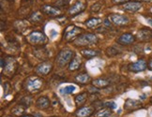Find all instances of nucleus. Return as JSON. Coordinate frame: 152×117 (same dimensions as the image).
<instances>
[{"label": "nucleus", "mask_w": 152, "mask_h": 117, "mask_svg": "<svg viewBox=\"0 0 152 117\" xmlns=\"http://www.w3.org/2000/svg\"><path fill=\"white\" fill-rule=\"evenodd\" d=\"M99 41V39L96 34L93 33H85L73 40V44L77 47H86L93 44H96Z\"/></svg>", "instance_id": "f257e3e1"}, {"label": "nucleus", "mask_w": 152, "mask_h": 117, "mask_svg": "<svg viewBox=\"0 0 152 117\" xmlns=\"http://www.w3.org/2000/svg\"><path fill=\"white\" fill-rule=\"evenodd\" d=\"M74 57V52L71 49H62L56 56V62L60 68H63L67 65H69L72 58Z\"/></svg>", "instance_id": "f03ea898"}, {"label": "nucleus", "mask_w": 152, "mask_h": 117, "mask_svg": "<svg viewBox=\"0 0 152 117\" xmlns=\"http://www.w3.org/2000/svg\"><path fill=\"white\" fill-rule=\"evenodd\" d=\"M47 37L46 35L39 30H35L32 31L30 34L27 36V41L28 43H30L35 46H42L46 42H47Z\"/></svg>", "instance_id": "7ed1b4c3"}, {"label": "nucleus", "mask_w": 152, "mask_h": 117, "mask_svg": "<svg viewBox=\"0 0 152 117\" xmlns=\"http://www.w3.org/2000/svg\"><path fill=\"white\" fill-rule=\"evenodd\" d=\"M83 31V29L78 27V26H75V25H69L66 30L64 31V39L67 41H72V40H75L79 36H80V33Z\"/></svg>", "instance_id": "20e7f679"}, {"label": "nucleus", "mask_w": 152, "mask_h": 117, "mask_svg": "<svg viewBox=\"0 0 152 117\" xmlns=\"http://www.w3.org/2000/svg\"><path fill=\"white\" fill-rule=\"evenodd\" d=\"M42 87V80L38 77L28 79L26 81V89L31 93L38 92Z\"/></svg>", "instance_id": "39448f33"}, {"label": "nucleus", "mask_w": 152, "mask_h": 117, "mask_svg": "<svg viewBox=\"0 0 152 117\" xmlns=\"http://www.w3.org/2000/svg\"><path fill=\"white\" fill-rule=\"evenodd\" d=\"M148 67V63L145 59H138L135 62L129 64L128 70L131 72H133V73H138V72H141V71L145 70Z\"/></svg>", "instance_id": "423d86ee"}, {"label": "nucleus", "mask_w": 152, "mask_h": 117, "mask_svg": "<svg viewBox=\"0 0 152 117\" xmlns=\"http://www.w3.org/2000/svg\"><path fill=\"white\" fill-rule=\"evenodd\" d=\"M109 21L114 23L115 25L118 26H124L127 25L129 23H130V19L129 17L122 15V14H118V13H112L109 15Z\"/></svg>", "instance_id": "0eeeda50"}, {"label": "nucleus", "mask_w": 152, "mask_h": 117, "mask_svg": "<svg viewBox=\"0 0 152 117\" xmlns=\"http://www.w3.org/2000/svg\"><path fill=\"white\" fill-rule=\"evenodd\" d=\"M136 37L132 33H124L116 39V43L122 46H129L135 42Z\"/></svg>", "instance_id": "6e6552de"}, {"label": "nucleus", "mask_w": 152, "mask_h": 117, "mask_svg": "<svg viewBox=\"0 0 152 117\" xmlns=\"http://www.w3.org/2000/svg\"><path fill=\"white\" fill-rule=\"evenodd\" d=\"M136 39L141 42H148L152 40V29L148 27H143L137 32Z\"/></svg>", "instance_id": "1a4fd4ad"}, {"label": "nucleus", "mask_w": 152, "mask_h": 117, "mask_svg": "<svg viewBox=\"0 0 152 117\" xmlns=\"http://www.w3.org/2000/svg\"><path fill=\"white\" fill-rule=\"evenodd\" d=\"M53 64L48 61H43L42 63H40L39 65H38L35 68V72L39 76H46L48 75L53 69Z\"/></svg>", "instance_id": "9d476101"}, {"label": "nucleus", "mask_w": 152, "mask_h": 117, "mask_svg": "<svg viewBox=\"0 0 152 117\" xmlns=\"http://www.w3.org/2000/svg\"><path fill=\"white\" fill-rule=\"evenodd\" d=\"M122 9L130 13H135L142 9V3L139 1H129L122 5Z\"/></svg>", "instance_id": "9b49d317"}, {"label": "nucleus", "mask_w": 152, "mask_h": 117, "mask_svg": "<svg viewBox=\"0 0 152 117\" xmlns=\"http://www.w3.org/2000/svg\"><path fill=\"white\" fill-rule=\"evenodd\" d=\"M85 9H86V4L83 1H81V0H78V1H76L72 7L69 9L68 13L69 16L74 17L76 15L82 13Z\"/></svg>", "instance_id": "f8f14e48"}, {"label": "nucleus", "mask_w": 152, "mask_h": 117, "mask_svg": "<svg viewBox=\"0 0 152 117\" xmlns=\"http://www.w3.org/2000/svg\"><path fill=\"white\" fill-rule=\"evenodd\" d=\"M42 11L44 14L51 16V17H56L61 14V10L57 7H56V6H52V5H48V4L42 6Z\"/></svg>", "instance_id": "ddd939ff"}, {"label": "nucleus", "mask_w": 152, "mask_h": 117, "mask_svg": "<svg viewBox=\"0 0 152 117\" xmlns=\"http://www.w3.org/2000/svg\"><path fill=\"white\" fill-rule=\"evenodd\" d=\"M141 107H142V102L135 100V99H131V98L127 99L124 104V108L129 110H134L140 109Z\"/></svg>", "instance_id": "4468645a"}, {"label": "nucleus", "mask_w": 152, "mask_h": 117, "mask_svg": "<svg viewBox=\"0 0 152 117\" xmlns=\"http://www.w3.org/2000/svg\"><path fill=\"white\" fill-rule=\"evenodd\" d=\"M111 84V81L106 78H98L92 81V85L96 88H106Z\"/></svg>", "instance_id": "2eb2a0df"}, {"label": "nucleus", "mask_w": 152, "mask_h": 117, "mask_svg": "<svg viewBox=\"0 0 152 117\" xmlns=\"http://www.w3.org/2000/svg\"><path fill=\"white\" fill-rule=\"evenodd\" d=\"M50 105H51L50 99L47 97H45V96L39 97L36 100V106H37V108H39L40 110L48 109L50 107Z\"/></svg>", "instance_id": "dca6fc26"}, {"label": "nucleus", "mask_w": 152, "mask_h": 117, "mask_svg": "<svg viewBox=\"0 0 152 117\" xmlns=\"http://www.w3.org/2000/svg\"><path fill=\"white\" fill-rule=\"evenodd\" d=\"M81 55L83 57L85 58H87V59H91L93 57H96V56H99L101 55V52L98 51V50H94V49H83L81 50Z\"/></svg>", "instance_id": "f3484780"}, {"label": "nucleus", "mask_w": 152, "mask_h": 117, "mask_svg": "<svg viewBox=\"0 0 152 117\" xmlns=\"http://www.w3.org/2000/svg\"><path fill=\"white\" fill-rule=\"evenodd\" d=\"M93 112H94V109L90 106L82 107V108H79L77 112H76V116L77 117H89L93 114Z\"/></svg>", "instance_id": "a211bd4d"}, {"label": "nucleus", "mask_w": 152, "mask_h": 117, "mask_svg": "<svg viewBox=\"0 0 152 117\" xmlns=\"http://www.w3.org/2000/svg\"><path fill=\"white\" fill-rule=\"evenodd\" d=\"M102 20L101 18H96V17H92V18L87 19L85 22V25L87 28L92 29V28H96L97 26L102 25Z\"/></svg>", "instance_id": "6ab92c4d"}, {"label": "nucleus", "mask_w": 152, "mask_h": 117, "mask_svg": "<svg viewBox=\"0 0 152 117\" xmlns=\"http://www.w3.org/2000/svg\"><path fill=\"white\" fill-rule=\"evenodd\" d=\"M81 58L78 56V55H75L72 60L71 61V63L69 64V70H71V71H75V70H78L80 68H81Z\"/></svg>", "instance_id": "aec40b11"}, {"label": "nucleus", "mask_w": 152, "mask_h": 117, "mask_svg": "<svg viewBox=\"0 0 152 117\" xmlns=\"http://www.w3.org/2000/svg\"><path fill=\"white\" fill-rule=\"evenodd\" d=\"M75 81L80 84H86L91 81V77L87 73L82 72L75 76Z\"/></svg>", "instance_id": "412c9836"}, {"label": "nucleus", "mask_w": 152, "mask_h": 117, "mask_svg": "<svg viewBox=\"0 0 152 117\" xmlns=\"http://www.w3.org/2000/svg\"><path fill=\"white\" fill-rule=\"evenodd\" d=\"M34 54H35V55L37 56V58H39V59H47L48 58V55H49V52H48V51L46 50V49H44V48H42V46H40V48H39V49H36L34 51Z\"/></svg>", "instance_id": "4be33fe9"}, {"label": "nucleus", "mask_w": 152, "mask_h": 117, "mask_svg": "<svg viewBox=\"0 0 152 117\" xmlns=\"http://www.w3.org/2000/svg\"><path fill=\"white\" fill-rule=\"evenodd\" d=\"M86 99H87V94L86 93H81V94H79V95H77V96L75 97V99H74L76 106H77V107L83 106V105L86 103Z\"/></svg>", "instance_id": "5701e85b"}, {"label": "nucleus", "mask_w": 152, "mask_h": 117, "mask_svg": "<svg viewBox=\"0 0 152 117\" xmlns=\"http://www.w3.org/2000/svg\"><path fill=\"white\" fill-rule=\"evenodd\" d=\"M112 115V110L108 108L100 109L95 113V117H110Z\"/></svg>", "instance_id": "b1692460"}, {"label": "nucleus", "mask_w": 152, "mask_h": 117, "mask_svg": "<svg viewBox=\"0 0 152 117\" xmlns=\"http://www.w3.org/2000/svg\"><path fill=\"white\" fill-rule=\"evenodd\" d=\"M75 89H76V87L74 85H68V86H65V87H63V88H61L59 90V93L63 96L69 95V94H72L75 91Z\"/></svg>", "instance_id": "393cba45"}, {"label": "nucleus", "mask_w": 152, "mask_h": 117, "mask_svg": "<svg viewBox=\"0 0 152 117\" xmlns=\"http://www.w3.org/2000/svg\"><path fill=\"white\" fill-rule=\"evenodd\" d=\"M119 52H120L118 51V49H116L115 47L112 46V47H109V48H107V50H106V55L108 57H114L115 55H119Z\"/></svg>", "instance_id": "a878e982"}, {"label": "nucleus", "mask_w": 152, "mask_h": 117, "mask_svg": "<svg viewBox=\"0 0 152 117\" xmlns=\"http://www.w3.org/2000/svg\"><path fill=\"white\" fill-rule=\"evenodd\" d=\"M32 103V97H29V96H26L25 97H23L21 100L19 101V104L22 105V106H24L25 108H27L31 105Z\"/></svg>", "instance_id": "bb28decb"}, {"label": "nucleus", "mask_w": 152, "mask_h": 117, "mask_svg": "<svg viewBox=\"0 0 152 117\" xmlns=\"http://www.w3.org/2000/svg\"><path fill=\"white\" fill-rule=\"evenodd\" d=\"M26 108L24 107V106H22V105H20V104H18L17 106H15L12 110H11V113H12L14 115H21V114H23L25 113V110Z\"/></svg>", "instance_id": "cd10ccee"}, {"label": "nucleus", "mask_w": 152, "mask_h": 117, "mask_svg": "<svg viewBox=\"0 0 152 117\" xmlns=\"http://www.w3.org/2000/svg\"><path fill=\"white\" fill-rule=\"evenodd\" d=\"M102 7V1H97L96 3L93 4L90 7V11L91 12H99Z\"/></svg>", "instance_id": "c85d7f7f"}, {"label": "nucleus", "mask_w": 152, "mask_h": 117, "mask_svg": "<svg viewBox=\"0 0 152 117\" xmlns=\"http://www.w3.org/2000/svg\"><path fill=\"white\" fill-rule=\"evenodd\" d=\"M30 20H31L32 22H35V23L42 22V13L39 12V11H36V12H34V13L31 15Z\"/></svg>", "instance_id": "c756f323"}, {"label": "nucleus", "mask_w": 152, "mask_h": 117, "mask_svg": "<svg viewBox=\"0 0 152 117\" xmlns=\"http://www.w3.org/2000/svg\"><path fill=\"white\" fill-rule=\"evenodd\" d=\"M103 106L105 108H108V109H111V110H114L116 108V104L114 102V101H108V102H105L103 103Z\"/></svg>", "instance_id": "7c9ffc66"}, {"label": "nucleus", "mask_w": 152, "mask_h": 117, "mask_svg": "<svg viewBox=\"0 0 152 117\" xmlns=\"http://www.w3.org/2000/svg\"><path fill=\"white\" fill-rule=\"evenodd\" d=\"M129 1H131V0H113V3L118 4V5H120V4L123 5V4H125V3H127Z\"/></svg>", "instance_id": "2f4dec72"}, {"label": "nucleus", "mask_w": 152, "mask_h": 117, "mask_svg": "<svg viewBox=\"0 0 152 117\" xmlns=\"http://www.w3.org/2000/svg\"><path fill=\"white\" fill-rule=\"evenodd\" d=\"M148 68H149V69L152 70V59H150L148 62Z\"/></svg>", "instance_id": "473e14b6"}, {"label": "nucleus", "mask_w": 152, "mask_h": 117, "mask_svg": "<svg viewBox=\"0 0 152 117\" xmlns=\"http://www.w3.org/2000/svg\"><path fill=\"white\" fill-rule=\"evenodd\" d=\"M147 21H148V23H149V25L152 27V18H148V19H147Z\"/></svg>", "instance_id": "72a5a7b5"}, {"label": "nucleus", "mask_w": 152, "mask_h": 117, "mask_svg": "<svg viewBox=\"0 0 152 117\" xmlns=\"http://www.w3.org/2000/svg\"><path fill=\"white\" fill-rule=\"evenodd\" d=\"M136 1H139V2H151L152 0H136Z\"/></svg>", "instance_id": "f704fd0d"}, {"label": "nucleus", "mask_w": 152, "mask_h": 117, "mask_svg": "<svg viewBox=\"0 0 152 117\" xmlns=\"http://www.w3.org/2000/svg\"><path fill=\"white\" fill-rule=\"evenodd\" d=\"M34 117H42V115L39 113H34Z\"/></svg>", "instance_id": "c9c22d12"}, {"label": "nucleus", "mask_w": 152, "mask_h": 117, "mask_svg": "<svg viewBox=\"0 0 152 117\" xmlns=\"http://www.w3.org/2000/svg\"><path fill=\"white\" fill-rule=\"evenodd\" d=\"M20 117H34V116L29 115V114H26V115H23V116H20Z\"/></svg>", "instance_id": "e433bc0d"}, {"label": "nucleus", "mask_w": 152, "mask_h": 117, "mask_svg": "<svg viewBox=\"0 0 152 117\" xmlns=\"http://www.w3.org/2000/svg\"><path fill=\"white\" fill-rule=\"evenodd\" d=\"M150 100H151V101H152V97H151V98H150Z\"/></svg>", "instance_id": "4c0bfd02"}, {"label": "nucleus", "mask_w": 152, "mask_h": 117, "mask_svg": "<svg viewBox=\"0 0 152 117\" xmlns=\"http://www.w3.org/2000/svg\"><path fill=\"white\" fill-rule=\"evenodd\" d=\"M6 117H11V116H6Z\"/></svg>", "instance_id": "58836bf2"}, {"label": "nucleus", "mask_w": 152, "mask_h": 117, "mask_svg": "<svg viewBox=\"0 0 152 117\" xmlns=\"http://www.w3.org/2000/svg\"><path fill=\"white\" fill-rule=\"evenodd\" d=\"M52 117H57V116H52Z\"/></svg>", "instance_id": "ea45409f"}]
</instances>
